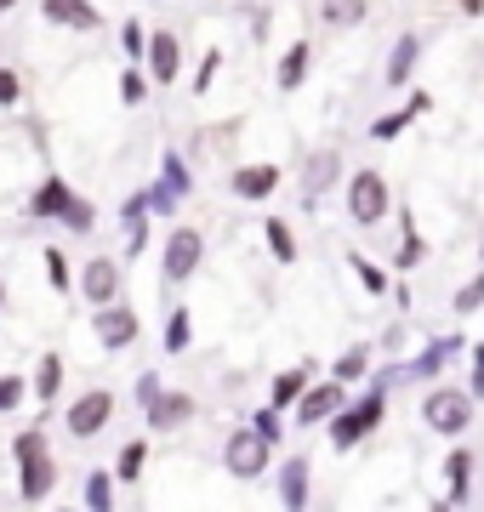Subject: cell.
<instances>
[{
  "label": "cell",
  "instance_id": "cell-31",
  "mask_svg": "<svg viewBox=\"0 0 484 512\" xmlns=\"http://www.w3.org/2000/svg\"><path fill=\"white\" fill-rule=\"evenodd\" d=\"M188 348V313L177 308L171 313V325H166V353H183Z\"/></svg>",
  "mask_w": 484,
  "mask_h": 512
},
{
  "label": "cell",
  "instance_id": "cell-18",
  "mask_svg": "<svg viewBox=\"0 0 484 512\" xmlns=\"http://www.w3.org/2000/svg\"><path fill=\"white\" fill-rule=\"evenodd\" d=\"M46 18L52 23H75V29H97L92 0H46Z\"/></svg>",
  "mask_w": 484,
  "mask_h": 512
},
{
  "label": "cell",
  "instance_id": "cell-16",
  "mask_svg": "<svg viewBox=\"0 0 484 512\" xmlns=\"http://www.w3.org/2000/svg\"><path fill=\"white\" fill-rule=\"evenodd\" d=\"M467 478H473V456H467V450H450V461H445V501L450 507H462L467 501Z\"/></svg>",
  "mask_w": 484,
  "mask_h": 512
},
{
  "label": "cell",
  "instance_id": "cell-3",
  "mask_svg": "<svg viewBox=\"0 0 484 512\" xmlns=\"http://www.w3.org/2000/svg\"><path fill=\"white\" fill-rule=\"evenodd\" d=\"M348 217H354L359 228H371V222L388 217V183H382L376 171H359L354 183H348Z\"/></svg>",
  "mask_w": 484,
  "mask_h": 512
},
{
  "label": "cell",
  "instance_id": "cell-5",
  "mask_svg": "<svg viewBox=\"0 0 484 512\" xmlns=\"http://www.w3.org/2000/svg\"><path fill=\"white\" fill-rule=\"evenodd\" d=\"M109 416H114V393L109 387H92V393H80V399L69 404V433H75V439H97V433L109 427Z\"/></svg>",
  "mask_w": 484,
  "mask_h": 512
},
{
  "label": "cell",
  "instance_id": "cell-41",
  "mask_svg": "<svg viewBox=\"0 0 484 512\" xmlns=\"http://www.w3.org/2000/svg\"><path fill=\"white\" fill-rule=\"evenodd\" d=\"M120 35H126V46H131V52H143V46H149V40H143V23H126Z\"/></svg>",
  "mask_w": 484,
  "mask_h": 512
},
{
  "label": "cell",
  "instance_id": "cell-35",
  "mask_svg": "<svg viewBox=\"0 0 484 512\" xmlns=\"http://www.w3.org/2000/svg\"><path fill=\"white\" fill-rule=\"evenodd\" d=\"M46 274H52L57 291H69V262H63V251H46Z\"/></svg>",
  "mask_w": 484,
  "mask_h": 512
},
{
  "label": "cell",
  "instance_id": "cell-43",
  "mask_svg": "<svg viewBox=\"0 0 484 512\" xmlns=\"http://www.w3.org/2000/svg\"><path fill=\"white\" fill-rule=\"evenodd\" d=\"M257 433H268V439H280V421H274V410H262V416H257Z\"/></svg>",
  "mask_w": 484,
  "mask_h": 512
},
{
  "label": "cell",
  "instance_id": "cell-7",
  "mask_svg": "<svg viewBox=\"0 0 484 512\" xmlns=\"http://www.w3.org/2000/svg\"><path fill=\"white\" fill-rule=\"evenodd\" d=\"M376 421H382V393H371V399L359 404L354 416H336V421H331V444H336V450H354V444L371 433Z\"/></svg>",
  "mask_w": 484,
  "mask_h": 512
},
{
  "label": "cell",
  "instance_id": "cell-38",
  "mask_svg": "<svg viewBox=\"0 0 484 512\" xmlns=\"http://www.w3.org/2000/svg\"><path fill=\"white\" fill-rule=\"evenodd\" d=\"M18 97H23V80L12 69H0V103H18Z\"/></svg>",
  "mask_w": 484,
  "mask_h": 512
},
{
  "label": "cell",
  "instance_id": "cell-4",
  "mask_svg": "<svg viewBox=\"0 0 484 512\" xmlns=\"http://www.w3.org/2000/svg\"><path fill=\"white\" fill-rule=\"evenodd\" d=\"M422 416H428L433 433H462L467 421H473V399H467L462 387H439V393H428Z\"/></svg>",
  "mask_w": 484,
  "mask_h": 512
},
{
  "label": "cell",
  "instance_id": "cell-22",
  "mask_svg": "<svg viewBox=\"0 0 484 512\" xmlns=\"http://www.w3.org/2000/svg\"><path fill=\"white\" fill-rule=\"evenodd\" d=\"M302 393H308V365H297V370H285L280 382H274V410H285V404H297Z\"/></svg>",
  "mask_w": 484,
  "mask_h": 512
},
{
  "label": "cell",
  "instance_id": "cell-44",
  "mask_svg": "<svg viewBox=\"0 0 484 512\" xmlns=\"http://www.w3.org/2000/svg\"><path fill=\"white\" fill-rule=\"evenodd\" d=\"M473 393H484V348L473 353Z\"/></svg>",
  "mask_w": 484,
  "mask_h": 512
},
{
  "label": "cell",
  "instance_id": "cell-29",
  "mask_svg": "<svg viewBox=\"0 0 484 512\" xmlns=\"http://www.w3.org/2000/svg\"><path fill=\"white\" fill-rule=\"evenodd\" d=\"M23 393H29V382H23V376H0V416H6V410H18Z\"/></svg>",
  "mask_w": 484,
  "mask_h": 512
},
{
  "label": "cell",
  "instance_id": "cell-17",
  "mask_svg": "<svg viewBox=\"0 0 484 512\" xmlns=\"http://www.w3.org/2000/svg\"><path fill=\"white\" fill-rule=\"evenodd\" d=\"M416 57H422V40L405 35L399 46H393V57H388V86H410V69H416Z\"/></svg>",
  "mask_w": 484,
  "mask_h": 512
},
{
  "label": "cell",
  "instance_id": "cell-34",
  "mask_svg": "<svg viewBox=\"0 0 484 512\" xmlns=\"http://www.w3.org/2000/svg\"><path fill=\"white\" fill-rule=\"evenodd\" d=\"M217 69H223V52H205V63H200V80H194V92H211V80H217Z\"/></svg>",
  "mask_w": 484,
  "mask_h": 512
},
{
  "label": "cell",
  "instance_id": "cell-6",
  "mask_svg": "<svg viewBox=\"0 0 484 512\" xmlns=\"http://www.w3.org/2000/svg\"><path fill=\"white\" fill-rule=\"evenodd\" d=\"M200 256H205V239L194 234V228H177V234L166 239V262H160V279H166V285L188 279L194 268H200Z\"/></svg>",
  "mask_w": 484,
  "mask_h": 512
},
{
  "label": "cell",
  "instance_id": "cell-33",
  "mask_svg": "<svg viewBox=\"0 0 484 512\" xmlns=\"http://www.w3.org/2000/svg\"><path fill=\"white\" fill-rule=\"evenodd\" d=\"M63 222H69V228H75V234H86V228H92V205H86V200H69V211H63Z\"/></svg>",
  "mask_w": 484,
  "mask_h": 512
},
{
  "label": "cell",
  "instance_id": "cell-10",
  "mask_svg": "<svg viewBox=\"0 0 484 512\" xmlns=\"http://www.w3.org/2000/svg\"><path fill=\"white\" fill-rule=\"evenodd\" d=\"M342 399H348V393H342V382L308 387V393L297 399V421H302V427H314V421H331L336 410H342Z\"/></svg>",
  "mask_w": 484,
  "mask_h": 512
},
{
  "label": "cell",
  "instance_id": "cell-8",
  "mask_svg": "<svg viewBox=\"0 0 484 512\" xmlns=\"http://www.w3.org/2000/svg\"><path fill=\"white\" fill-rule=\"evenodd\" d=\"M80 291H86V302L109 308L114 296H120V262H114V256H92L86 274H80Z\"/></svg>",
  "mask_w": 484,
  "mask_h": 512
},
{
  "label": "cell",
  "instance_id": "cell-1",
  "mask_svg": "<svg viewBox=\"0 0 484 512\" xmlns=\"http://www.w3.org/2000/svg\"><path fill=\"white\" fill-rule=\"evenodd\" d=\"M12 456H18V467H23V478H18V490H23V501H46L52 495V478H57V467H52V456H46V433H18L12 439Z\"/></svg>",
  "mask_w": 484,
  "mask_h": 512
},
{
  "label": "cell",
  "instance_id": "cell-12",
  "mask_svg": "<svg viewBox=\"0 0 484 512\" xmlns=\"http://www.w3.org/2000/svg\"><path fill=\"white\" fill-rule=\"evenodd\" d=\"M188 416H194V399H188V393H166V399L149 404V427L154 433H171V427H183Z\"/></svg>",
  "mask_w": 484,
  "mask_h": 512
},
{
  "label": "cell",
  "instance_id": "cell-37",
  "mask_svg": "<svg viewBox=\"0 0 484 512\" xmlns=\"http://www.w3.org/2000/svg\"><path fill=\"white\" fill-rule=\"evenodd\" d=\"M405 120H416V109H405V114H388V120H376V137H399V131H405Z\"/></svg>",
  "mask_w": 484,
  "mask_h": 512
},
{
  "label": "cell",
  "instance_id": "cell-42",
  "mask_svg": "<svg viewBox=\"0 0 484 512\" xmlns=\"http://www.w3.org/2000/svg\"><path fill=\"white\" fill-rule=\"evenodd\" d=\"M120 97H126V103H137V97H143V80H137V74H126V80H120Z\"/></svg>",
  "mask_w": 484,
  "mask_h": 512
},
{
  "label": "cell",
  "instance_id": "cell-45",
  "mask_svg": "<svg viewBox=\"0 0 484 512\" xmlns=\"http://www.w3.org/2000/svg\"><path fill=\"white\" fill-rule=\"evenodd\" d=\"M6 6H12V0H0V12H6Z\"/></svg>",
  "mask_w": 484,
  "mask_h": 512
},
{
  "label": "cell",
  "instance_id": "cell-27",
  "mask_svg": "<svg viewBox=\"0 0 484 512\" xmlns=\"http://www.w3.org/2000/svg\"><path fill=\"white\" fill-rule=\"evenodd\" d=\"M143 456H149V450H143V439L120 450V484H137V473H143Z\"/></svg>",
  "mask_w": 484,
  "mask_h": 512
},
{
  "label": "cell",
  "instance_id": "cell-40",
  "mask_svg": "<svg viewBox=\"0 0 484 512\" xmlns=\"http://www.w3.org/2000/svg\"><path fill=\"white\" fill-rule=\"evenodd\" d=\"M137 399H143V410H149V404L160 399V376H143V382H137Z\"/></svg>",
  "mask_w": 484,
  "mask_h": 512
},
{
  "label": "cell",
  "instance_id": "cell-15",
  "mask_svg": "<svg viewBox=\"0 0 484 512\" xmlns=\"http://www.w3.org/2000/svg\"><path fill=\"white\" fill-rule=\"evenodd\" d=\"M280 501L285 507H308V461L302 456H291L280 467Z\"/></svg>",
  "mask_w": 484,
  "mask_h": 512
},
{
  "label": "cell",
  "instance_id": "cell-28",
  "mask_svg": "<svg viewBox=\"0 0 484 512\" xmlns=\"http://www.w3.org/2000/svg\"><path fill=\"white\" fill-rule=\"evenodd\" d=\"M456 313H473V308H484V274L479 279H467L462 291H456V302H450Z\"/></svg>",
  "mask_w": 484,
  "mask_h": 512
},
{
  "label": "cell",
  "instance_id": "cell-13",
  "mask_svg": "<svg viewBox=\"0 0 484 512\" xmlns=\"http://www.w3.org/2000/svg\"><path fill=\"white\" fill-rule=\"evenodd\" d=\"M274 188H280V165H245V171H234V194L240 200H262Z\"/></svg>",
  "mask_w": 484,
  "mask_h": 512
},
{
  "label": "cell",
  "instance_id": "cell-24",
  "mask_svg": "<svg viewBox=\"0 0 484 512\" xmlns=\"http://www.w3.org/2000/svg\"><path fill=\"white\" fill-rule=\"evenodd\" d=\"M86 507H92V512H109V507H114V478H109V473H92V478H86Z\"/></svg>",
  "mask_w": 484,
  "mask_h": 512
},
{
  "label": "cell",
  "instance_id": "cell-30",
  "mask_svg": "<svg viewBox=\"0 0 484 512\" xmlns=\"http://www.w3.org/2000/svg\"><path fill=\"white\" fill-rule=\"evenodd\" d=\"M365 365H371V359H365V348L342 353V359H336V382H354V376H365Z\"/></svg>",
  "mask_w": 484,
  "mask_h": 512
},
{
  "label": "cell",
  "instance_id": "cell-2",
  "mask_svg": "<svg viewBox=\"0 0 484 512\" xmlns=\"http://www.w3.org/2000/svg\"><path fill=\"white\" fill-rule=\"evenodd\" d=\"M268 450H274V439L268 433H234V439L223 444V467L234 478H262V467H268Z\"/></svg>",
  "mask_w": 484,
  "mask_h": 512
},
{
  "label": "cell",
  "instance_id": "cell-23",
  "mask_svg": "<svg viewBox=\"0 0 484 512\" xmlns=\"http://www.w3.org/2000/svg\"><path fill=\"white\" fill-rule=\"evenodd\" d=\"M336 165H342V160H336L331 148H325V154H314V165H308V200H314L319 188H331V177H336Z\"/></svg>",
  "mask_w": 484,
  "mask_h": 512
},
{
  "label": "cell",
  "instance_id": "cell-32",
  "mask_svg": "<svg viewBox=\"0 0 484 512\" xmlns=\"http://www.w3.org/2000/svg\"><path fill=\"white\" fill-rule=\"evenodd\" d=\"M422 256H428V245L416 239V228H405V245H399V268H416Z\"/></svg>",
  "mask_w": 484,
  "mask_h": 512
},
{
  "label": "cell",
  "instance_id": "cell-25",
  "mask_svg": "<svg viewBox=\"0 0 484 512\" xmlns=\"http://www.w3.org/2000/svg\"><path fill=\"white\" fill-rule=\"evenodd\" d=\"M268 245H274V256H280V262H297V239H291V228H285L280 217L268 222Z\"/></svg>",
  "mask_w": 484,
  "mask_h": 512
},
{
  "label": "cell",
  "instance_id": "cell-39",
  "mask_svg": "<svg viewBox=\"0 0 484 512\" xmlns=\"http://www.w3.org/2000/svg\"><path fill=\"white\" fill-rule=\"evenodd\" d=\"M166 183L177 188V194L188 188V171H183V160H177V154H166Z\"/></svg>",
  "mask_w": 484,
  "mask_h": 512
},
{
  "label": "cell",
  "instance_id": "cell-14",
  "mask_svg": "<svg viewBox=\"0 0 484 512\" xmlns=\"http://www.w3.org/2000/svg\"><path fill=\"white\" fill-rule=\"evenodd\" d=\"M365 12H371V0H319V18H325V29H359V23H365Z\"/></svg>",
  "mask_w": 484,
  "mask_h": 512
},
{
  "label": "cell",
  "instance_id": "cell-20",
  "mask_svg": "<svg viewBox=\"0 0 484 512\" xmlns=\"http://www.w3.org/2000/svg\"><path fill=\"white\" fill-rule=\"evenodd\" d=\"M308 40H297V46H291V52H285V63H280V92H297L302 86V74H308Z\"/></svg>",
  "mask_w": 484,
  "mask_h": 512
},
{
  "label": "cell",
  "instance_id": "cell-11",
  "mask_svg": "<svg viewBox=\"0 0 484 512\" xmlns=\"http://www.w3.org/2000/svg\"><path fill=\"white\" fill-rule=\"evenodd\" d=\"M177 63H183V46H177V35H149V74L160 80V86H171L177 80Z\"/></svg>",
  "mask_w": 484,
  "mask_h": 512
},
{
  "label": "cell",
  "instance_id": "cell-9",
  "mask_svg": "<svg viewBox=\"0 0 484 512\" xmlns=\"http://www.w3.org/2000/svg\"><path fill=\"white\" fill-rule=\"evenodd\" d=\"M97 342H103V348L109 353H120V348H131V342H137V313L131 308H97Z\"/></svg>",
  "mask_w": 484,
  "mask_h": 512
},
{
  "label": "cell",
  "instance_id": "cell-46",
  "mask_svg": "<svg viewBox=\"0 0 484 512\" xmlns=\"http://www.w3.org/2000/svg\"><path fill=\"white\" fill-rule=\"evenodd\" d=\"M0 296H6V285H0Z\"/></svg>",
  "mask_w": 484,
  "mask_h": 512
},
{
  "label": "cell",
  "instance_id": "cell-19",
  "mask_svg": "<svg viewBox=\"0 0 484 512\" xmlns=\"http://www.w3.org/2000/svg\"><path fill=\"white\" fill-rule=\"evenodd\" d=\"M69 200H75V194H69V188L52 177V183H46L35 200H29V217H63V211H69Z\"/></svg>",
  "mask_w": 484,
  "mask_h": 512
},
{
  "label": "cell",
  "instance_id": "cell-36",
  "mask_svg": "<svg viewBox=\"0 0 484 512\" xmlns=\"http://www.w3.org/2000/svg\"><path fill=\"white\" fill-rule=\"evenodd\" d=\"M348 262H354V274H359V279H365V291H371V296H376V291H382V285H388V279L376 274V268H371V262H365V256H348Z\"/></svg>",
  "mask_w": 484,
  "mask_h": 512
},
{
  "label": "cell",
  "instance_id": "cell-26",
  "mask_svg": "<svg viewBox=\"0 0 484 512\" xmlns=\"http://www.w3.org/2000/svg\"><path fill=\"white\" fill-rule=\"evenodd\" d=\"M462 348V342H433V353H422V359H416V365H410V376H433V370L445 365L450 353Z\"/></svg>",
  "mask_w": 484,
  "mask_h": 512
},
{
  "label": "cell",
  "instance_id": "cell-21",
  "mask_svg": "<svg viewBox=\"0 0 484 512\" xmlns=\"http://www.w3.org/2000/svg\"><path fill=\"white\" fill-rule=\"evenodd\" d=\"M57 387H63V359H57V353H46V359H40V370H35V399L52 404Z\"/></svg>",
  "mask_w": 484,
  "mask_h": 512
}]
</instances>
